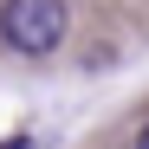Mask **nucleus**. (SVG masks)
<instances>
[{
    "label": "nucleus",
    "instance_id": "nucleus-2",
    "mask_svg": "<svg viewBox=\"0 0 149 149\" xmlns=\"http://www.w3.org/2000/svg\"><path fill=\"white\" fill-rule=\"evenodd\" d=\"M136 149H149V123H143V130H136Z\"/></svg>",
    "mask_w": 149,
    "mask_h": 149
},
{
    "label": "nucleus",
    "instance_id": "nucleus-3",
    "mask_svg": "<svg viewBox=\"0 0 149 149\" xmlns=\"http://www.w3.org/2000/svg\"><path fill=\"white\" fill-rule=\"evenodd\" d=\"M13 149H26V143H13Z\"/></svg>",
    "mask_w": 149,
    "mask_h": 149
},
{
    "label": "nucleus",
    "instance_id": "nucleus-1",
    "mask_svg": "<svg viewBox=\"0 0 149 149\" xmlns=\"http://www.w3.org/2000/svg\"><path fill=\"white\" fill-rule=\"evenodd\" d=\"M65 26H71V7H65V0H0V39H7L19 58L58 52Z\"/></svg>",
    "mask_w": 149,
    "mask_h": 149
}]
</instances>
